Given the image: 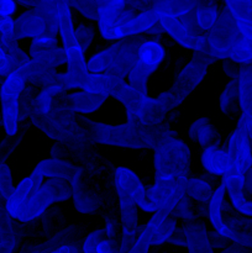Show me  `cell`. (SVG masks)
<instances>
[{"mask_svg": "<svg viewBox=\"0 0 252 253\" xmlns=\"http://www.w3.org/2000/svg\"><path fill=\"white\" fill-rule=\"evenodd\" d=\"M155 151L156 180L147 193V200L156 211L165 204L177 205L187 194L190 150L183 141L170 137Z\"/></svg>", "mask_w": 252, "mask_h": 253, "instance_id": "cell-1", "label": "cell"}, {"mask_svg": "<svg viewBox=\"0 0 252 253\" xmlns=\"http://www.w3.org/2000/svg\"><path fill=\"white\" fill-rule=\"evenodd\" d=\"M77 121L94 142L114 147L156 150L163 141L175 137V133L166 121L153 126L143 125L138 120H127L123 125H109L94 121L86 116H77Z\"/></svg>", "mask_w": 252, "mask_h": 253, "instance_id": "cell-2", "label": "cell"}, {"mask_svg": "<svg viewBox=\"0 0 252 253\" xmlns=\"http://www.w3.org/2000/svg\"><path fill=\"white\" fill-rule=\"evenodd\" d=\"M71 197L69 183L61 179L42 183V179L30 174L19 183L6 200V209L19 221L32 222L41 217L52 204Z\"/></svg>", "mask_w": 252, "mask_h": 253, "instance_id": "cell-3", "label": "cell"}, {"mask_svg": "<svg viewBox=\"0 0 252 253\" xmlns=\"http://www.w3.org/2000/svg\"><path fill=\"white\" fill-rule=\"evenodd\" d=\"M114 179L121 220L119 253H127L138 235L137 208L146 212H155V209L148 203L145 185L135 172L128 168L119 167L116 168Z\"/></svg>", "mask_w": 252, "mask_h": 253, "instance_id": "cell-4", "label": "cell"}, {"mask_svg": "<svg viewBox=\"0 0 252 253\" xmlns=\"http://www.w3.org/2000/svg\"><path fill=\"white\" fill-rule=\"evenodd\" d=\"M207 35L208 46L216 59H229L242 66L252 63V41L240 31L226 6L219 10L216 22Z\"/></svg>", "mask_w": 252, "mask_h": 253, "instance_id": "cell-5", "label": "cell"}, {"mask_svg": "<svg viewBox=\"0 0 252 253\" xmlns=\"http://www.w3.org/2000/svg\"><path fill=\"white\" fill-rule=\"evenodd\" d=\"M59 35L63 42V49L66 53L68 71L64 73H57L53 84L66 90L81 88L84 79L89 73L88 64L84 58V51L82 49L76 32H74L73 20L71 14V5H67L59 16Z\"/></svg>", "mask_w": 252, "mask_h": 253, "instance_id": "cell-6", "label": "cell"}, {"mask_svg": "<svg viewBox=\"0 0 252 253\" xmlns=\"http://www.w3.org/2000/svg\"><path fill=\"white\" fill-rule=\"evenodd\" d=\"M145 41L142 37H125L98 52L88 61L89 72H108L119 78L128 76L131 68L137 61L138 48Z\"/></svg>", "mask_w": 252, "mask_h": 253, "instance_id": "cell-7", "label": "cell"}, {"mask_svg": "<svg viewBox=\"0 0 252 253\" xmlns=\"http://www.w3.org/2000/svg\"><path fill=\"white\" fill-rule=\"evenodd\" d=\"M216 61L217 59L210 52L209 46L202 51L194 52L192 59L179 72L173 85L169 90H167V95L173 109L180 105L202 84L209 66Z\"/></svg>", "mask_w": 252, "mask_h": 253, "instance_id": "cell-8", "label": "cell"}, {"mask_svg": "<svg viewBox=\"0 0 252 253\" xmlns=\"http://www.w3.org/2000/svg\"><path fill=\"white\" fill-rule=\"evenodd\" d=\"M29 119L35 127L41 130L44 135L56 141L57 143L78 148H88L95 145L93 138L79 125L77 120L73 123L58 121L48 115L37 113L32 109H30L29 111Z\"/></svg>", "mask_w": 252, "mask_h": 253, "instance_id": "cell-9", "label": "cell"}, {"mask_svg": "<svg viewBox=\"0 0 252 253\" xmlns=\"http://www.w3.org/2000/svg\"><path fill=\"white\" fill-rule=\"evenodd\" d=\"M96 177L99 175L84 168H78L69 183L74 209L81 214H94L103 207L105 195L101 185L96 182Z\"/></svg>", "mask_w": 252, "mask_h": 253, "instance_id": "cell-10", "label": "cell"}, {"mask_svg": "<svg viewBox=\"0 0 252 253\" xmlns=\"http://www.w3.org/2000/svg\"><path fill=\"white\" fill-rule=\"evenodd\" d=\"M24 77L19 71L14 69L5 77L0 89V103H1L2 126L7 136H14L20 128V95L24 89Z\"/></svg>", "mask_w": 252, "mask_h": 253, "instance_id": "cell-11", "label": "cell"}, {"mask_svg": "<svg viewBox=\"0 0 252 253\" xmlns=\"http://www.w3.org/2000/svg\"><path fill=\"white\" fill-rule=\"evenodd\" d=\"M51 156L52 157L59 158V160L67 161V162L72 163L76 167L84 168V169L98 175L106 172L109 167L106 161L100 155L90 150V147H71V146H66L56 142L51 148Z\"/></svg>", "mask_w": 252, "mask_h": 253, "instance_id": "cell-12", "label": "cell"}, {"mask_svg": "<svg viewBox=\"0 0 252 253\" xmlns=\"http://www.w3.org/2000/svg\"><path fill=\"white\" fill-rule=\"evenodd\" d=\"M174 208V205L172 204H165L158 208L153 212L152 217L147 222V225L138 232L135 242H133L127 253H148L151 247L161 245V227H162L165 220L169 216Z\"/></svg>", "mask_w": 252, "mask_h": 253, "instance_id": "cell-13", "label": "cell"}, {"mask_svg": "<svg viewBox=\"0 0 252 253\" xmlns=\"http://www.w3.org/2000/svg\"><path fill=\"white\" fill-rule=\"evenodd\" d=\"M227 155L230 161V169L246 174L252 168V148L250 145L249 136L244 126L237 121V126L231 133L227 147ZM229 169V170H230Z\"/></svg>", "mask_w": 252, "mask_h": 253, "instance_id": "cell-14", "label": "cell"}, {"mask_svg": "<svg viewBox=\"0 0 252 253\" xmlns=\"http://www.w3.org/2000/svg\"><path fill=\"white\" fill-rule=\"evenodd\" d=\"M237 84L241 111L239 123L244 126L252 147V67L250 64L241 67L237 77Z\"/></svg>", "mask_w": 252, "mask_h": 253, "instance_id": "cell-15", "label": "cell"}, {"mask_svg": "<svg viewBox=\"0 0 252 253\" xmlns=\"http://www.w3.org/2000/svg\"><path fill=\"white\" fill-rule=\"evenodd\" d=\"M30 57L35 61L49 67L62 66L67 62L63 47L57 43V37L42 36L36 37L30 47Z\"/></svg>", "mask_w": 252, "mask_h": 253, "instance_id": "cell-16", "label": "cell"}, {"mask_svg": "<svg viewBox=\"0 0 252 253\" xmlns=\"http://www.w3.org/2000/svg\"><path fill=\"white\" fill-rule=\"evenodd\" d=\"M158 21H160L165 32H167L173 40H175L178 43L182 44L185 48L198 52L208 47V35L205 34L203 36H195L180 22L178 17L160 16Z\"/></svg>", "mask_w": 252, "mask_h": 253, "instance_id": "cell-17", "label": "cell"}, {"mask_svg": "<svg viewBox=\"0 0 252 253\" xmlns=\"http://www.w3.org/2000/svg\"><path fill=\"white\" fill-rule=\"evenodd\" d=\"M125 84L123 78H119L108 72H96V73L89 72L81 89L88 93L103 94V95L115 98Z\"/></svg>", "mask_w": 252, "mask_h": 253, "instance_id": "cell-18", "label": "cell"}, {"mask_svg": "<svg viewBox=\"0 0 252 253\" xmlns=\"http://www.w3.org/2000/svg\"><path fill=\"white\" fill-rule=\"evenodd\" d=\"M77 170H78V167H76L72 163L59 160V158L51 157L41 161L35 167L31 174L42 180H43V178H49V179H61L67 183H71L76 175Z\"/></svg>", "mask_w": 252, "mask_h": 253, "instance_id": "cell-19", "label": "cell"}, {"mask_svg": "<svg viewBox=\"0 0 252 253\" xmlns=\"http://www.w3.org/2000/svg\"><path fill=\"white\" fill-rule=\"evenodd\" d=\"M98 9V24L103 39L111 40L118 26L119 14L125 7V0H94Z\"/></svg>", "mask_w": 252, "mask_h": 253, "instance_id": "cell-20", "label": "cell"}, {"mask_svg": "<svg viewBox=\"0 0 252 253\" xmlns=\"http://www.w3.org/2000/svg\"><path fill=\"white\" fill-rule=\"evenodd\" d=\"M157 21L158 14L153 9V6H151L150 9L140 11L130 20L116 27L113 34V40L125 39V37L136 36L142 32H147V30L152 27Z\"/></svg>", "mask_w": 252, "mask_h": 253, "instance_id": "cell-21", "label": "cell"}, {"mask_svg": "<svg viewBox=\"0 0 252 253\" xmlns=\"http://www.w3.org/2000/svg\"><path fill=\"white\" fill-rule=\"evenodd\" d=\"M15 36L17 40L27 37L49 36L46 21L36 9L24 12L15 20Z\"/></svg>", "mask_w": 252, "mask_h": 253, "instance_id": "cell-22", "label": "cell"}, {"mask_svg": "<svg viewBox=\"0 0 252 253\" xmlns=\"http://www.w3.org/2000/svg\"><path fill=\"white\" fill-rule=\"evenodd\" d=\"M172 104L167 95V91L161 93L157 98L147 96L143 104L142 111L138 116V121L143 125L153 126L162 124L167 118V114L172 110Z\"/></svg>", "mask_w": 252, "mask_h": 253, "instance_id": "cell-23", "label": "cell"}, {"mask_svg": "<svg viewBox=\"0 0 252 253\" xmlns=\"http://www.w3.org/2000/svg\"><path fill=\"white\" fill-rule=\"evenodd\" d=\"M185 247L189 253H214L209 240V231L200 220L195 219L183 225Z\"/></svg>", "mask_w": 252, "mask_h": 253, "instance_id": "cell-24", "label": "cell"}, {"mask_svg": "<svg viewBox=\"0 0 252 253\" xmlns=\"http://www.w3.org/2000/svg\"><path fill=\"white\" fill-rule=\"evenodd\" d=\"M16 71H19V73L24 77L26 83L34 84L36 86L51 85L58 73L53 67L42 64L32 58H30V61L22 64L21 67L16 68Z\"/></svg>", "mask_w": 252, "mask_h": 253, "instance_id": "cell-25", "label": "cell"}, {"mask_svg": "<svg viewBox=\"0 0 252 253\" xmlns=\"http://www.w3.org/2000/svg\"><path fill=\"white\" fill-rule=\"evenodd\" d=\"M225 225L230 241L252 247V216H240L237 214L225 220Z\"/></svg>", "mask_w": 252, "mask_h": 253, "instance_id": "cell-26", "label": "cell"}, {"mask_svg": "<svg viewBox=\"0 0 252 253\" xmlns=\"http://www.w3.org/2000/svg\"><path fill=\"white\" fill-rule=\"evenodd\" d=\"M240 31L252 41V0H224Z\"/></svg>", "mask_w": 252, "mask_h": 253, "instance_id": "cell-27", "label": "cell"}, {"mask_svg": "<svg viewBox=\"0 0 252 253\" xmlns=\"http://www.w3.org/2000/svg\"><path fill=\"white\" fill-rule=\"evenodd\" d=\"M202 165L210 174L225 175L230 169V161L227 151L217 146H209L202 153Z\"/></svg>", "mask_w": 252, "mask_h": 253, "instance_id": "cell-28", "label": "cell"}, {"mask_svg": "<svg viewBox=\"0 0 252 253\" xmlns=\"http://www.w3.org/2000/svg\"><path fill=\"white\" fill-rule=\"evenodd\" d=\"M67 5H71L68 0H41V2L34 7L46 21L49 36L57 37L59 32V16Z\"/></svg>", "mask_w": 252, "mask_h": 253, "instance_id": "cell-29", "label": "cell"}, {"mask_svg": "<svg viewBox=\"0 0 252 253\" xmlns=\"http://www.w3.org/2000/svg\"><path fill=\"white\" fill-rule=\"evenodd\" d=\"M225 195H226V187L225 183L221 182V184L214 190L211 199L209 203V209H208V216H209L210 222L216 232L222 235L227 239V230L225 225L224 216H222V209L225 204Z\"/></svg>", "mask_w": 252, "mask_h": 253, "instance_id": "cell-30", "label": "cell"}, {"mask_svg": "<svg viewBox=\"0 0 252 253\" xmlns=\"http://www.w3.org/2000/svg\"><path fill=\"white\" fill-rule=\"evenodd\" d=\"M189 138L199 143L203 148H207L209 146H217L220 136L216 128L210 124L209 119L203 116L190 125Z\"/></svg>", "mask_w": 252, "mask_h": 253, "instance_id": "cell-31", "label": "cell"}, {"mask_svg": "<svg viewBox=\"0 0 252 253\" xmlns=\"http://www.w3.org/2000/svg\"><path fill=\"white\" fill-rule=\"evenodd\" d=\"M108 96L103 94L88 93V91H77L69 94V104L72 110L76 114H90L101 108Z\"/></svg>", "mask_w": 252, "mask_h": 253, "instance_id": "cell-32", "label": "cell"}, {"mask_svg": "<svg viewBox=\"0 0 252 253\" xmlns=\"http://www.w3.org/2000/svg\"><path fill=\"white\" fill-rule=\"evenodd\" d=\"M220 110L224 115L229 118L239 116L240 111V100H239V84L237 78H230L227 84L225 85L221 95H220Z\"/></svg>", "mask_w": 252, "mask_h": 253, "instance_id": "cell-33", "label": "cell"}, {"mask_svg": "<svg viewBox=\"0 0 252 253\" xmlns=\"http://www.w3.org/2000/svg\"><path fill=\"white\" fill-rule=\"evenodd\" d=\"M163 58H165V49L158 42L152 41V40H150V41L145 40L141 43L140 48H138L137 61L142 63L143 66L148 67L153 72H156L160 64L162 63Z\"/></svg>", "mask_w": 252, "mask_h": 253, "instance_id": "cell-34", "label": "cell"}, {"mask_svg": "<svg viewBox=\"0 0 252 253\" xmlns=\"http://www.w3.org/2000/svg\"><path fill=\"white\" fill-rule=\"evenodd\" d=\"M185 192L190 199L195 200L199 205H207V207H209L210 199L214 194L211 183L202 177L188 178Z\"/></svg>", "mask_w": 252, "mask_h": 253, "instance_id": "cell-35", "label": "cell"}, {"mask_svg": "<svg viewBox=\"0 0 252 253\" xmlns=\"http://www.w3.org/2000/svg\"><path fill=\"white\" fill-rule=\"evenodd\" d=\"M198 0H165L158 5H152L153 9L160 16L182 17L188 12L195 10Z\"/></svg>", "mask_w": 252, "mask_h": 253, "instance_id": "cell-36", "label": "cell"}, {"mask_svg": "<svg viewBox=\"0 0 252 253\" xmlns=\"http://www.w3.org/2000/svg\"><path fill=\"white\" fill-rule=\"evenodd\" d=\"M194 11L200 29L204 32H209L216 22L219 15L216 0H198Z\"/></svg>", "mask_w": 252, "mask_h": 253, "instance_id": "cell-37", "label": "cell"}, {"mask_svg": "<svg viewBox=\"0 0 252 253\" xmlns=\"http://www.w3.org/2000/svg\"><path fill=\"white\" fill-rule=\"evenodd\" d=\"M153 73V71L148 67L143 66L142 63H140L138 61L135 62V64L131 68L130 73H128V84L132 86L133 89H136L137 91H140L142 95H148L147 94V82L150 78L151 74Z\"/></svg>", "mask_w": 252, "mask_h": 253, "instance_id": "cell-38", "label": "cell"}, {"mask_svg": "<svg viewBox=\"0 0 252 253\" xmlns=\"http://www.w3.org/2000/svg\"><path fill=\"white\" fill-rule=\"evenodd\" d=\"M105 236L115 246L120 247L121 237V220L113 209L105 215Z\"/></svg>", "mask_w": 252, "mask_h": 253, "instance_id": "cell-39", "label": "cell"}, {"mask_svg": "<svg viewBox=\"0 0 252 253\" xmlns=\"http://www.w3.org/2000/svg\"><path fill=\"white\" fill-rule=\"evenodd\" d=\"M27 127L25 126L22 130L19 128V132L14 136H7L5 140H2L0 142V166L6 163V160L12 155V153L16 151V148L19 147L20 143L24 140V136L26 133Z\"/></svg>", "mask_w": 252, "mask_h": 253, "instance_id": "cell-40", "label": "cell"}, {"mask_svg": "<svg viewBox=\"0 0 252 253\" xmlns=\"http://www.w3.org/2000/svg\"><path fill=\"white\" fill-rule=\"evenodd\" d=\"M170 214H172L177 220L183 219L185 222L198 219V211L194 210L192 202H190V198L188 197L187 194L178 202V204L175 205V208L173 209V211L170 212Z\"/></svg>", "mask_w": 252, "mask_h": 253, "instance_id": "cell-41", "label": "cell"}, {"mask_svg": "<svg viewBox=\"0 0 252 253\" xmlns=\"http://www.w3.org/2000/svg\"><path fill=\"white\" fill-rule=\"evenodd\" d=\"M14 179H12L11 170L6 163L0 166V195L7 200L14 192Z\"/></svg>", "mask_w": 252, "mask_h": 253, "instance_id": "cell-42", "label": "cell"}, {"mask_svg": "<svg viewBox=\"0 0 252 253\" xmlns=\"http://www.w3.org/2000/svg\"><path fill=\"white\" fill-rule=\"evenodd\" d=\"M71 6L89 20H98V9L94 0H68Z\"/></svg>", "mask_w": 252, "mask_h": 253, "instance_id": "cell-43", "label": "cell"}, {"mask_svg": "<svg viewBox=\"0 0 252 253\" xmlns=\"http://www.w3.org/2000/svg\"><path fill=\"white\" fill-rule=\"evenodd\" d=\"M74 32H76L77 40H78L79 44H81L82 49L84 52L88 51L89 47H90L91 42L94 39V30L93 27L89 26V25H79V26L74 27Z\"/></svg>", "mask_w": 252, "mask_h": 253, "instance_id": "cell-44", "label": "cell"}, {"mask_svg": "<svg viewBox=\"0 0 252 253\" xmlns=\"http://www.w3.org/2000/svg\"><path fill=\"white\" fill-rule=\"evenodd\" d=\"M0 32L4 39L17 40L15 36V20H12L10 15L0 14Z\"/></svg>", "mask_w": 252, "mask_h": 253, "instance_id": "cell-45", "label": "cell"}, {"mask_svg": "<svg viewBox=\"0 0 252 253\" xmlns=\"http://www.w3.org/2000/svg\"><path fill=\"white\" fill-rule=\"evenodd\" d=\"M178 19H179L180 22H182V24L184 25V26L187 27V29L189 30L193 35H195V36H203V35L207 34V32L203 31V30L199 27V25H198L194 10L190 12H188V14L184 15V16L178 17Z\"/></svg>", "mask_w": 252, "mask_h": 253, "instance_id": "cell-46", "label": "cell"}, {"mask_svg": "<svg viewBox=\"0 0 252 253\" xmlns=\"http://www.w3.org/2000/svg\"><path fill=\"white\" fill-rule=\"evenodd\" d=\"M209 240L212 250H224L232 244V241H230L229 239H226V237H224L222 235H220L219 232H216L215 230L214 231L209 232Z\"/></svg>", "mask_w": 252, "mask_h": 253, "instance_id": "cell-47", "label": "cell"}, {"mask_svg": "<svg viewBox=\"0 0 252 253\" xmlns=\"http://www.w3.org/2000/svg\"><path fill=\"white\" fill-rule=\"evenodd\" d=\"M241 67L242 64H239L236 63V62L226 59V61L224 62V64H222V71H224V73L226 74L229 78H237Z\"/></svg>", "mask_w": 252, "mask_h": 253, "instance_id": "cell-48", "label": "cell"}, {"mask_svg": "<svg viewBox=\"0 0 252 253\" xmlns=\"http://www.w3.org/2000/svg\"><path fill=\"white\" fill-rule=\"evenodd\" d=\"M170 245H174V246H179V247H185V232H184V227H175L174 232L172 234V236L169 237L168 240Z\"/></svg>", "mask_w": 252, "mask_h": 253, "instance_id": "cell-49", "label": "cell"}, {"mask_svg": "<svg viewBox=\"0 0 252 253\" xmlns=\"http://www.w3.org/2000/svg\"><path fill=\"white\" fill-rule=\"evenodd\" d=\"M125 6L133 11H143L152 6V0H125Z\"/></svg>", "mask_w": 252, "mask_h": 253, "instance_id": "cell-50", "label": "cell"}, {"mask_svg": "<svg viewBox=\"0 0 252 253\" xmlns=\"http://www.w3.org/2000/svg\"><path fill=\"white\" fill-rule=\"evenodd\" d=\"M49 253H83V251H82V247L78 246V241H73L69 242V244L62 245L61 247Z\"/></svg>", "mask_w": 252, "mask_h": 253, "instance_id": "cell-51", "label": "cell"}, {"mask_svg": "<svg viewBox=\"0 0 252 253\" xmlns=\"http://www.w3.org/2000/svg\"><path fill=\"white\" fill-rule=\"evenodd\" d=\"M11 71L12 69H11V64H10L9 58H7L6 54L4 53V51L0 48V76L6 77Z\"/></svg>", "mask_w": 252, "mask_h": 253, "instance_id": "cell-52", "label": "cell"}, {"mask_svg": "<svg viewBox=\"0 0 252 253\" xmlns=\"http://www.w3.org/2000/svg\"><path fill=\"white\" fill-rule=\"evenodd\" d=\"M220 253H252V247H247L244 246V245L232 242V244L230 245V246H227L226 249L221 250Z\"/></svg>", "mask_w": 252, "mask_h": 253, "instance_id": "cell-53", "label": "cell"}, {"mask_svg": "<svg viewBox=\"0 0 252 253\" xmlns=\"http://www.w3.org/2000/svg\"><path fill=\"white\" fill-rule=\"evenodd\" d=\"M15 11V2L12 0H0V14L11 15Z\"/></svg>", "mask_w": 252, "mask_h": 253, "instance_id": "cell-54", "label": "cell"}, {"mask_svg": "<svg viewBox=\"0 0 252 253\" xmlns=\"http://www.w3.org/2000/svg\"><path fill=\"white\" fill-rule=\"evenodd\" d=\"M163 32H165V30H163V27L161 26L160 21H157L152 27H150V29L147 30V32H146V34L152 35V36H161Z\"/></svg>", "mask_w": 252, "mask_h": 253, "instance_id": "cell-55", "label": "cell"}, {"mask_svg": "<svg viewBox=\"0 0 252 253\" xmlns=\"http://www.w3.org/2000/svg\"><path fill=\"white\" fill-rule=\"evenodd\" d=\"M15 4H21L24 6H30V7H36L37 5L41 2V0H12Z\"/></svg>", "mask_w": 252, "mask_h": 253, "instance_id": "cell-56", "label": "cell"}, {"mask_svg": "<svg viewBox=\"0 0 252 253\" xmlns=\"http://www.w3.org/2000/svg\"><path fill=\"white\" fill-rule=\"evenodd\" d=\"M4 79H5V77L0 76V83H1V84H2V82H4Z\"/></svg>", "mask_w": 252, "mask_h": 253, "instance_id": "cell-57", "label": "cell"}, {"mask_svg": "<svg viewBox=\"0 0 252 253\" xmlns=\"http://www.w3.org/2000/svg\"><path fill=\"white\" fill-rule=\"evenodd\" d=\"M2 124V116H1V114H0V125H1Z\"/></svg>", "mask_w": 252, "mask_h": 253, "instance_id": "cell-58", "label": "cell"}, {"mask_svg": "<svg viewBox=\"0 0 252 253\" xmlns=\"http://www.w3.org/2000/svg\"><path fill=\"white\" fill-rule=\"evenodd\" d=\"M250 66H251V67H252V63H251V64H250Z\"/></svg>", "mask_w": 252, "mask_h": 253, "instance_id": "cell-59", "label": "cell"}]
</instances>
